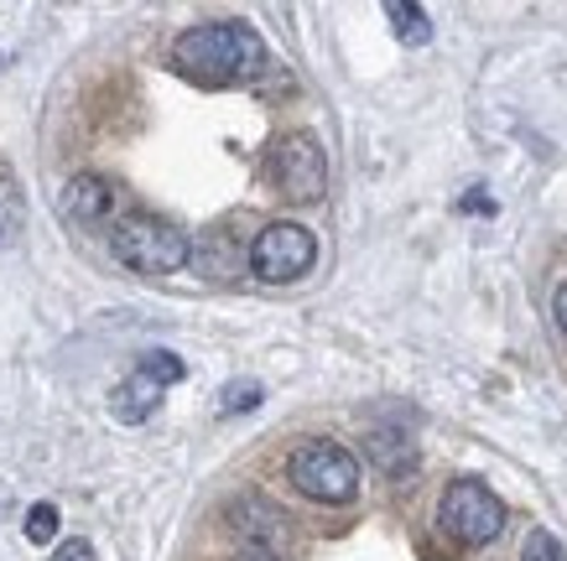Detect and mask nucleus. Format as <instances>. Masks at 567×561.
Masks as SVG:
<instances>
[{
    "instance_id": "nucleus-1",
    "label": "nucleus",
    "mask_w": 567,
    "mask_h": 561,
    "mask_svg": "<svg viewBox=\"0 0 567 561\" xmlns=\"http://www.w3.org/2000/svg\"><path fill=\"white\" fill-rule=\"evenodd\" d=\"M177 69L193 73L198 84L229 89V84H250L266 69V42H260L245 21H204L173 42Z\"/></svg>"
},
{
    "instance_id": "nucleus-2",
    "label": "nucleus",
    "mask_w": 567,
    "mask_h": 561,
    "mask_svg": "<svg viewBox=\"0 0 567 561\" xmlns=\"http://www.w3.org/2000/svg\"><path fill=\"white\" fill-rule=\"evenodd\" d=\"M110 250H115L121 266H131V271H141V276H173V271H183L188 256H193L188 235H183L177 224L156 219V214L115 219V229H110Z\"/></svg>"
},
{
    "instance_id": "nucleus-3",
    "label": "nucleus",
    "mask_w": 567,
    "mask_h": 561,
    "mask_svg": "<svg viewBox=\"0 0 567 561\" xmlns=\"http://www.w3.org/2000/svg\"><path fill=\"white\" fill-rule=\"evenodd\" d=\"M287 478L318 505H349L360 494V458L339 443H302L287 458Z\"/></svg>"
},
{
    "instance_id": "nucleus-4",
    "label": "nucleus",
    "mask_w": 567,
    "mask_h": 561,
    "mask_svg": "<svg viewBox=\"0 0 567 561\" xmlns=\"http://www.w3.org/2000/svg\"><path fill=\"white\" fill-rule=\"evenodd\" d=\"M437 526L464 546H489L505 530V505L480 478H458V484H447L443 505H437Z\"/></svg>"
},
{
    "instance_id": "nucleus-5",
    "label": "nucleus",
    "mask_w": 567,
    "mask_h": 561,
    "mask_svg": "<svg viewBox=\"0 0 567 561\" xmlns=\"http://www.w3.org/2000/svg\"><path fill=\"white\" fill-rule=\"evenodd\" d=\"M312 260H318V239L312 229L302 224H266L250 245V271L260 281H271V287H287V281H302L312 271Z\"/></svg>"
},
{
    "instance_id": "nucleus-6",
    "label": "nucleus",
    "mask_w": 567,
    "mask_h": 561,
    "mask_svg": "<svg viewBox=\"0 0 567 561\" xmlns=\"http://www.w3.org/2000/svg\"><path fill=\"white\" fill-rule=\"evenodd\" d=\"M183 374H188V364H183L177 354H167V349H152V354H141L136 370H131V380H125L121 391L110 395V401H115V422L141 426L156 406H162L167 385H177Z\"/></svg>"
},
{
    "instance_id": "nucleus-7",
    "label": "nucleus",
    "mask_w": 567,
    "mask_h": 561,
    "mask_svg": "<svg viewBox=\"0 0 567 561\" xmlns=\"http://www.w3.org/2000/svg\"><path fill=\"white\" fill-rule=\"evenodd\" d=\"M271 183L281 198L292 204H318L328 187V162H323V146L312 136H281L271 152Z\"/></svg>"
},
{
    "instance_id": "nucleus-8",
    "label": "nucleus",
    "mask_w": 567,
    "mask_h": 561,
    "mask_svg": "<svg viewBox=\"0 0 567 561\" xmlns=\"http://www.w3.org/2000/svg\"><path fill=\"white\" fill-rule=\"evenodd\" d=\"M110 208H115V193L104 177H73L69 193H63V214L73 224H100L110 219Z\"/></svg>"
},
{
    "instance_id": "nucleus-9",
    "label": "nucleus",
    "mask_w": 567,
    "mask_h": 561,
    "mask_svg": "<svg viewBox=\"0 0 567 561\" xmlns=\"http://www.w3.org/2000/svg\"><path fill=\"white\" fill-rule=\"evenodd\" d=\"M385 21H391L395 42H406V48H427L432 42V17L412 0H385Z\"/></svg>"
},
{
    "instance_id": "nucleus-10",
    "label": "nucleus",
    "mask_w": 567,
    "mask_h": 561,
    "mask_svg": "<svg viewBox=\"0 0 567 561\" xmlns=\"http://www.w3.org/2000/svg\"><path fill=\"white\" fill-rule=\"evenodd\" d=\"M260 401H266V391H260L256 380H235V385H224L219 411L224 416H245V411H256Z\"/></svg>"
},
{
    "instance_id": "nucleus-11",
    "label": "nucleus",
    "mask_w": 567,
    "mask_h": 561,
    "mask_svg": "<svg viewBox=\"0 0 567 561\" xmlns=\"http://www.w3.org/2000/svg\"><path fill=\"white\" fill-rule=\"evenodd\" d=\"M520 561H567V551H563V541H557L551 530H532L526 546H520Z\"/></svg>"
},
{
    "instance_id": "nucleus-12",
    "label": "nucleus",
    "mask_w": 567,
    "mask_h": 561,
    "mask_svg": "<svg viewBox=\"0 0 567 561\" xmlns=\"http://www.w3.org/2000/svg\"><path fill=\"white\" fill-rule=\"evenodd\" d=\"M52 536H58V510H52V505H32V510H27V541L48 546Z\"/></svg>"
},
{
    "instance_id": "nucleus-13",
    "label": "nucleus",
    "mask_w": 567,
    "mask_h": 561,
    "mask_svg": "<svg viewBox=\"0 0 567 561\" xmlns=\"http://www.w3.org/2000/svg\"><path fill=\"white\" fill-rule=\"evenodd\" d=\"M84 557H89V541H69L52 561H84Z\"/></svg>"
},
{
    "instance_id": "nucleus-14",
    "label": "nucleus",
    "mask_w": 567,
    "mask_h": 561,
    "mask_svg": "<svg viewBox=\"0 0 567 561\" xmlns=\"http://www.w3.org/2000/svg\"><path fill=\"white\" fill-rule=\"evenodd\" d=\"M557 328H563V339H567V281L557 287Z\"/></svg>"
},
{
    "instance_id": "nucleus-15",
    "label": "nucleus",
    "mask_w": 567,
    "mask_h": 561,
    "mask_svg": "<svg viewBox=\"0 0 567 561\" xmlns=\"http://www.w3.org/2000/svg\"><path fill=\"white\" fill-rule=\"evenodd\" d=\"M240 561H276L271 546H250V551H240Z\"/></svg>"
},
{
    "instance_id": "nucleus-16",
    "label": "nucleus",
    "mask_w": 567,
    "mask_h": 561,
    "mask_svg": "<svg viewBox=\"0 0 567 561\" xmlns=\"http://www.w3.org/2000/svg\"><path fill=\"white\" fill-rule=\"evenodd\" d=\"M458 208H468V214H495V204H489V198H464Z\"/></svg>"
}]
</instances>
